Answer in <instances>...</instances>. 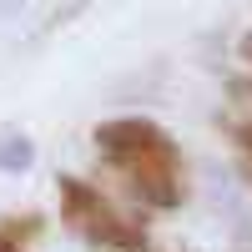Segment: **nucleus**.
<instances>
[{
	"label": "nucleus",
	"instance_id": "7",
	"mask_svg": "<svg viewBox=\"0 0 252 252\" xmlns=\"http://www.w3.org/2000/svg\"><path fill=\"white\" fill-rule=\"evenodd\" d=\"M0 252H20V247H15V242H5V237H0Z\"/></svg>",
	"mask_w": 252,
	"mask_h": 252
},
{
	"label": "nucleus",
	"instance_id": "2",
	"mask_svg": "<svg viewBox=\"0 0 252 252\" xmlns=\"http://www.w3.org/2000/svg\"><path fill=\"white\" fill-rule=\"evenodd\" d=\"M161 146H172V136H166L157 121H146V116H111V121L96 126V152L111 166H121V172L146 161L152 152H161Z\"/></svg>",
	"mask_w": 252,
	"mask_h": 252
},
{
	"label": "nucleus",
	"instance_id": "6",
	"mask_svg": "<svg viewBox=\"0 0 252 252\" xmlns=\"http://www.w3.org/2000/svg\"><path fill=\"white\" fill-rule=\"evenodd\" d=\"M242 61H252V31L242 35Z\"/></svg>",
	"mask_w": 252,
	"mask_h": 252
},
{
	"label": "nucleus",
	"instance_id": "5",
	"mask_svg": "<svg viewBox=\"0 0 252 252\" xmlns=\"http://www.w3.org/2000/svg\"><path fill=\"white\" fill-rule=\"evenodd\" d=\"M237 141H242V152L252 157V121H247V126H237Z\"/></svg>",
	"mask_w": 252,
	"mask_h": 252
},
{
	"label": "nucleus",
	"instance_id": "1",
	"mask_svg": "<svg viewBox=\"0 0 252 252\" xmlns=\"http://www.w3.org/2000/svg\"><path fill=\"white\" fill-rule=\"evenodd\" d=\"M56 182H61V217L76 237H86L96 247H116V252L141 247V227L126 222L91 182H81V177H56Z\"/></svg>",
	"mask_w": 252,
	"mask_h": 252
},
{
	"label": "nucleus",
	"instance_id": "3",
	"mask_svg": "<svg viewBox=\"0 0 252 252\" xmlns=\"http://www.w3.org/2000/svg\"><path fill=\"white\" fill-rule=\"evenodd\" d=\"M0 166H5V172H26L31 166V141H20V136L0 141Z\"/></svg>",
	"mask_w": 252,
	"mask_h": 252
},
{
	"label": "nucleus",
	"instance_id": "4",
	"mask_svg": "<svg viewBox=\"0 0 252 252\" xmlns=\"http://www.w3.org/2000/svg\"><path fill=\"white\" fill-rule=\"evenodd\" d=\"M35 232H40V217H10L5 227H0V237H5V242H15V247L26 242V237H35Z\"/></svg>",
	"mask_w": 252,
	"mask_h": 252
}]
</instances>
